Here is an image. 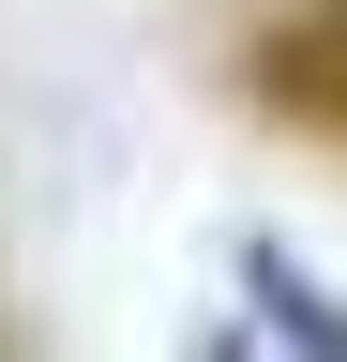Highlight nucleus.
<instances>
[{
	"mask_svg": "<svg viewBox=\"0 0 347 362\" xmlns=\"http://www.w3.org/2000/svg\"><path fill=\"white\" fill-rule=\"evenodd\" d=\"M257 90H272L287 121H317V136H347V0H317L302 30H272V61H257Z\"/></svg>",
	"mask_w": 347,
	"mask_h": 362,
	"instance_id": "f03ea898",
	"label": "nucleus"
},
{
	"mask_svg": "<svg viewBox=\"0 0 347 362\" xmlns=\"http://www.w3.org/2000/svg\"><path fill=\"white\" fill-rule=\"evenodd\" d=\"M227 287L257 302V317H242L257 347H302V362H347V302L317 287V272H302V242H272V226H242V242H227Z\"/></svg>",
	"mask_w": 347,
	"mask_h": 362,
	"instance_id": "f257e3e1",
	"label": "nucleus"
}]
</instances>
